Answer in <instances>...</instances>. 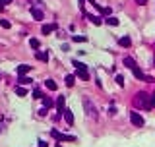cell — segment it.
<instances>
[{
  "mask_svg": "<svg viewBox=\"0 0 155 147\" xmlns=\"http://www.w3.org/2000/svg\"><path fill=\"white\" fill-rule=\"evenodd\" d=\"M134 103L138 105V107H144L145 110H149V108H153V105H151V99H149L145 93H138L136 95V99H134Z\"/></svg>",
  "mask_w": 155,
  "mask_h": 147,
  "instance_id": "cell-1",
  "label": "cell"
},
{
  "mask_svg": "<svg viewBox=\"0 0 155 147\" xmlns=\"http://www.w3.org/2000/svg\"><path fill=\"white\" fill-rule=\"evenodd\" d=\"M81 105H83V108H85V112H87V116L97 118V107L93 105V101L89 99V97H83V99H81Z\"/></svg>",
  "mask_w": 155,
  "mask_h": 147,
  "instance_id": "cell-2",
  "label": "cell"
},
{
  "mask_svg": "<svg viewBox=\"0 0 155 147\" xmlns=\"http://www.w3.org/2000/svg\"><path fill=\"white\" fill-rule=\"evenodd\" d=\"M51 136L54 137L56 141H76L74 136H66V134H58L56 130H51Z\"/></svg>",
  "mask_w": 155,
  "mask_h": 147,
  "instance_id": "cell-3",
  "label": "cell"
},
{
  "mask_svg": "<svg viewBox=\"0 0 155 147\" xmlns=\"http://www.w3.org/2000/svg\"><path fill=\"white\" fill-rule=\"evenodd\" d=\"M130 120H132V124L138 126V128L144 126V116H142L140 112H130Z\"/></svg>",
  "mask_w": 155,
  "mask_h": 147,
  "instance_id": "cell-4",
  "label": "cell"
},
{
  "mask_svg": "<svg viewBox=\"0 0 155 147\" xmlns=\"http://www.w3.org/2000/svg\"><path fill=\"white\" fill-rule=\"evenodd\" d=\"M76 76L80 77V79H83V81H87L89 79V74H87V66H83V68H78V72H76Z\"/></svg>",
  "mask_w": 155,
  "mask_h": 147,
  "instance_id": "cell-5",
  "label": "cell"
},
{
  "mask_svg": "<svg viewBox=\"0 0 155 147\" xmlns=\"http://www.w3.org/2000/svg\"><path fill=\"white\" fill-rule=\"evenodd\" d=\"M31 72V66L29 64H22V66H18V76H25V74Z\"/></svg>",
  "mask_w": 155,
  "mask_h": 147,
  "instance_id": "cell-6",
  "label": "cell"
},
{
  "mask_svg": "<svg viewBox=\"0 0 155 147\" xmlns=\"http://www.w3.org/2000/svg\"><path fill=\"white\" fill-rule=\"evenodd\" d=\"M118 45L124 47V48H128L130 45H132V39H130V37H120V39H118Z\"/></svg>",
  "mask_w": 155,
  "mask_h": 147,
  "instance_id": "cell-7",
  "label": "cell"
},
{
  "mask_svg": "<svg viewBox=\"0 0 155 147\" xmlns=\"http://www.w3.org/2000/svg\"><path fill=\"white\" fill-rule=\"evenodd\" d=\"M87 19L93 23V25H101V23H103V19H101L99 16H93V14H87Z\"/></svg>",
  "mask_w": 155,
  "mask_h": 147,
  "instance_id": "cell-8",
  "label": "cell"
},
{
  "mask_svg": "<svg viewBox=\"0 0 155 147\" xmlns=\"http://www.w3.org/2000/svg\"><path fill=\"white\" fill-rule=\"evenodd\" d=\"M31 16H33V18L37 19V22H41V19H43V12H41L39 8H35V6L31 8Z\"/></svg>",
  "mask_w": 155,
  "mask_h": 147,
  "instance_id": "cell-9",
  "label": "cell"
},
{
  "mask_svg": "<svg viewBox=\"0 0 155 147\" xmlns=\"http://www.w3.org/2000/svg\"><path fill=\"white\" fill-rule=\"evenodd\" d=\"M64 118H66V122H68V124H74V114H72V110L70 108H66V110H64Z\"/></svg>",
  "mask_w": 155,
  "mask_h": 147,
  "instance_id": "cell-10",
  "label": "cell"
},
{
  "mask_svg": "<svg viewBox=\"0 0 155 147\" xmlns=\"http://www.w3.org/2000/svg\"><path fill=\"white\" fill-rule=\"evenodd\" d=\"M122 62H124V66H126V68H130V70H134V68H136V62H134V60L130 58V56H126V58L122 60Z\"/></svg>",
  "mask_w": 155,
  "mask_h": 147,
  "instance_id": "cell-11",
  "label": "cell"
},
{
  "mask_svg": "<svg viewBox=\"0 0 155 147\" xmlns=\"http://www.w3.org/2000/svg\"><path fill=\"white\" fill-rule=\"evenodd\" d=\"M43 107L45 108H52L54 107V101H52L51 97H43Z\"/></svg>",
  "mask_w": 155,
  "mask_h": 147,
  "instance_id": "cell-12",
  "label": "cell"
},
{
  "mask_svg": "<svg viewBox=\"0 0 155 147\" xmlns=\"http://www.w3.org/2000/svg\"><path fill=\"white\" fill-rule=\"evenodd\" d=\"M41 31H43V35H48V33H52V31H54V25H52V23H45Z\"/></svg>",
  "mask_w": 155,
  "mask_h": 147,
  "instance_id": "cell-13",
  "label": "cell"
},
{
  "mask_svg": "<svg viewBox=\"0 0 155 147\" xmlns=\"http://www.w3.org/2000/svg\"><path fill=\"white\" fill-rule=\"evenodd\" d=\"M56 108H58V112H62L64 114V97H58V99H56Z\"/></svg>",
  "mask_w": 155,
  "mask_h": 147,
  "instance_id": "cell-14",
  "label": "cell"
},
{
  "mask_svg": "<svg viewBox=\"0 0 155 147\" xmlns=\"http://www.w3.org/2000/svg\"><path fill=\"white\" fill-rule=\"evenodd\" d=\"M105 23H107V25H111V27H116L120 22H118L116 18H113V16H111V18H107V19H105Z\"/></svg>",
  "mask_w": 155,
  "mask_h": 147,
  "instance_id": "cell-15",
  "label": "cell"
},
{
  "mask_svg": "<svg viewBox=\"0 0 155 147\" xmlns=\"http://www.w3.org/2000/svg\"><path fill=\"white\" fill-rule=\"evenodd\" d=\"M64 83H66L68 87H72V85L76 83V76H72V74H70V76H66V79H64Z\"/></svg>",
  "mask_w": 155,
  "mask_h": 147,
  "instance_id": "cell-16",
  "label": "cell"
},
{
  "mask_svg": "<svg viewBox=\"0 0 155 147\" xmlns=\"http://www.w3.org/2000/svg\"><path fill=\"white\" fill-rule=\"evenodd\" d=\"M132 74H134V76L138 77V79H145L144 72H142V70H140V68H138V66H136V68H134V70H132Z\"/></svg>",
  "mask_w": 155,
  "mask_h": 147,
  "instance_id": "cell-17",
  "label": "cell"
},
{
  "mask_svg": "<svg viewBox=\"0 0 155 147\" xmlns=\"http://www.w3.org/2000/svg\"><path fill=\"white\" fill-rule=\"evenodd\" d=\"M45 85H47V89H51V91H56V87H58L52 79H47V81H45Z\"/></svg>",
  "mask_w": 155,
  "mask_h": 147,
  "instance_id": "cell-18",
  "label": "cell"
},
{
  "mask_svg": "<svg viewBox=\"0 0 155 147\" xmlns=\"http://www.w3.org/2000/svg\"><path fill=\"white\" fill-rule=\"evenodd\" d=\"M19 83H22V85L31 83V77H27V76H19Z\"/></svg>",
  "mask_w": 155,
  "mask_h": 147,
  "instance_id": "cell-19",
  "label": "cell"
},
{
  "mask_svg": "<svg viewBox=\"0 0 155 147\" xmlns=\"http://www.w3.org/2000/svg\"><path fill=\"white\" fill-rule=\"evenodd\" d=\"M37 58L43 60V62H47V60H48V54H47V52H37Z\"/></svg>",
  "mask_w": 155,
  "mask_h": 147,
  "instance_id": "cell-20",
  "label": "cell"
},
{
  "mask_svg": "<svg viewBox=\"0 0 155 147\" xmlns=\"http://www.w3.org/2000/svg\"><path fill=\"white\" fill-rule=\"evenodd\" d=\"M16 93H18V97H25V89H23V87H19V85H18V87H16Z\"/></svg>",
  "mask_w": 155,
  "mask_h": 147,
  "instance_id": "cell-21",
  "label": "cell"
},
{
  "mask_svg": "<svg viewBox=\"0 0 155 147\" xmlns=\"http://www.w3.org/2000/svg\"><path fill=\"white\" fill-rule=\"evenodd\" d=\"M74 41H76V43H85L87 39H85L83 35H74Z\"/></svg>",
  "mask_w": 155,
  "mask_h": 147,
  "instance_id": "cell-22",
  "label": "cell"
},
{
  "mask_svg": "<svg viewBox=\"0 0 155 147\" xmlns=\"http://www.w3.org/2000/svg\"><path fill=\"white\" fill-rule=\"evenodd\" d=\"M0 25H2L4 29H10V22H8V19H0Z\"/></svg>",
  "mask_w": 155,
  "mask_h": 147,
  "instance_id": "cell-23",
  "label": "cell"
},
{
  "mask_svg": "<svg viewBox=\"0 0 155 147\" xmlns=\"http://www.w3.org/2000/svg\"><path fill=\"white\" fill-rule=\"evenodd\" d=\"M33 97H35V99H43V93H41V89H35V91H33Z\"/></svg>",
  "mask_w": 155,
  "mask_h": 147,
  "instance_id": "cell-24",
  "label": "cell"
},
{
  "mask_svg": "<svg viewBox=\"0 0 155 147\" xmlns=\"http://www.w3.org/2000/svg\"><path fill=\"white\" fill-rule=\"evenodd\" d=\"M29 45H31L33 48H39V41H37V39H29Z\"/></svg>",
  "mask_w": 155,
  "mask_h": 147,
  "instance_id": "cell-25",
  "label": "cell"
},
{
  "mask_svg": "<svg viewBox=\"0 0 155 147\" xmlns=\"http://www.w3.org/2000/svg\"><path fill=\"white\" fill-rule=\"evenodd\" d=\"M116 83L122 87V85H124V77H122V76H116Z\"/></svg>",
  "mask_w": 155,
  "mask_h": 147,
  "instance_id": "cell-26",
  "label": "cell"
},
{
  "mask_svg": "<svg viewBox=\"0 0 155 147\" xmlns=\"http://www.w3.org/2000/svg\"><path fill=\"white\" fill-rule=\"evenodd\" d=\"M109 114H111V116H113V114H116V107H115V105H113V107H109Z\"/></svg>",
  "mask_w": 155,
  "mask_h": 147,
  "instance_id": "cell-27",
  "label": "cell"
},
{
  "mask_svg": "<svg viewBox=\"0 0 155 147\" xmlns=\"http://www.w3.org/2000/svg\"><path fill=\"white\" fill-rule=\"evenodd\" d=\"M47 110H48V108H45V107L39 108V116H45V114H47Z\"/></svg>",
  "mask_w": 155,
  "mask_h": 147,
  "instance_id": "cell-28",
  "label": "cell"
},
{
  "mask_svg": "<svg viewBox=\"0 0 155 147\" xmlns=\"http://www.w3.org/2000/svg\"><path fill=\"white\" fill-rule=\"evenodd\" d=\"M101 14H103V16H109V14H111V8H103V12H101Z\"/></svg>",
  "mask_w": 155,
  "mask_h": 147,
  "instance_id": "cell-29",
  "label": "cell"
},
{
  "mask_svg": "<svg viewBox=\"0 0 155 147\" xmlns=\"http://www.w3.org/2000/svg\"><path fill=\"white\" fill-rule=\"evenodd\" d=\"M12 0H0V6H6V4H10Z\"/></svg>",
  "mask_w": 155,
  "mask_h": 147,
  "instance_id": "cell-30",
  "label": "cell"
},
{
  "mask_svg": "<svg viewBox=\"0 0 155 147\" xmlns=\"http://www.w3.org/2000/svg\"><path fill=\"white\" fill-rule=\"evenodd\" d=\"M39 147H48V143H47V141H43V140H41V141H39Z\"/></svg>",
  "mask_w": 155,
  "mask_h": 147,
  "instance_id": "cell-31",
  "label": "cell"
},
{
  "mask_svg": "<svg viewBox=\"0 0 155 147\" xmlns=\"http://www.w3.org/2000/svg\"><path fill=\"white\" fill-rule=\"evenodd\" d=\"M145 2H148V0H136V4H140V6H144Z\"/></svg>",
  "mask_w": 155,
  "mask_h": 147,
  "instance_id": "cell-32",
  "label": "cell"
},
{
  "mask_svg": "<svg viewBox=\"0 0 155 147\" xmlns=\"http://www.w3.org/2000/svg\"><path fill=\"white\" fill-rule=\"evenodd\" d=\"M151 105H153V107H155V93H153V95H151Z\"/></svg>",
  "mask_w": 155,
  "mask_h": 147,
  "instance_id": "cell-33",
  "label": "cell"
},
{
  "mask_svg": "<svg viewBox=\"0 0 155 147\" xmlns=\"http://www.w3.org/2000/svg\"><path fill=\"white\" fill-rule=\"evenodd\" d=\"M83 2H85V0H80V8H81V10H83Z\"/></svg>",
  "mask_w": 155,
  "mask_h": 147,
  "instance_id": "cell-34",
  "label": "cell"
},
{
  "mask_svg": "<svg viewBox=\"0 0 155 147\" xmlns=\"http://www.w3.org/2000/svg\"><path fill=\"white\" fill-rule=\"evenodd\" d=\"M54 147H62V145H60V143H56V145H54Z\"/></svg>",
  "mask_w": 155,
  "mask_h": 147,
  "instance_id": "cell-35",
  "label": "cell"
}]
</instances>
